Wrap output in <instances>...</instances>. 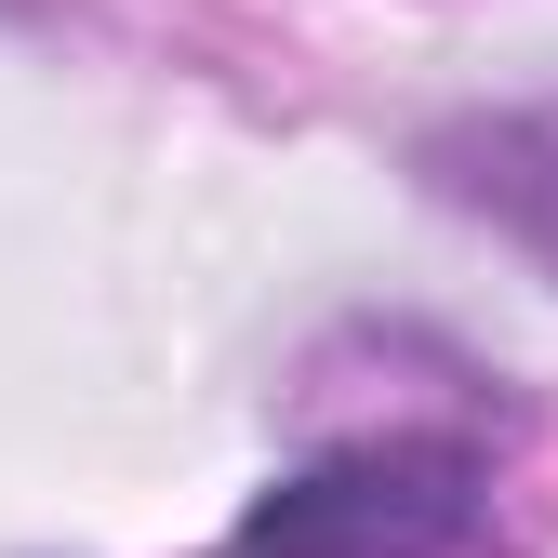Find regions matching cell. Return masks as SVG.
<instances>
[{"label":"cell","instance_id":"cell-1","mask_svg":"<svg viewBox=\"0 0 558 558\" xmlns=\"http://www.w3.org/2000/svg\"><path fill=\"white\" fill-rule=\"evenodd\" d=\"M478 532V452L452 439H345L293 478H266L240 558H452Z\"/></svg>","mask_w":558,"mask_h":558},{"label":"cell","instance_id":"cell-2","mask_svg":"<svg viewBox=\"0 0 558 558\" xmlns=\"http://www.w3.org/2000/svg\"><path fill=\"white\" fill-rule=\"evenodd\" d=\"M412 173H426V199H452L465 227L519 240V253L558 279V94L426 120V133H412Z\"/></svg>","mask_w":558,"mask_h":558}]
</instances>
